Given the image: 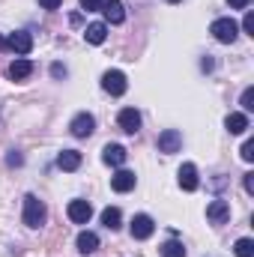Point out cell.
I'll use <instances>...</instances> for the list:
<instances>
[{
  "label": "cell",
  "mask_w": 254,
  "mask_h": 257,
  "mask_svg": "<svg viewBox=\"0 0 254 257\" xmlns=\"http://www.w3.org/2000/svg\"><path fill=\"white\" fill-rule=\"evenodd\" d=\"M51 75H54V78H66V66L63 63H54V66H51Z\"/></svg>",
  "instance_id": "27"
},
{
  "label": "cell",
  "mask_w": 254,
  "mask_h": 257,
  "mask_svg": "<svg viewBox=\"0 0 254 257\" xmlns=\"http://www.w3.org/2000/svg\"><path fill=\"white\" fill-rule=\"evenodd\" d=\"M99 12L105 15L108 24H123V21H126V6H123V0H102V9H99Z\"/></svg>",
  "instance_id": "6"
},
{
  "label": "cell",
  "mask_w": 254,
  "mask_h": 257,
  "mask_svg": "<svg viewBox=\"0 0 254 257\" xmlns=\"http://www.w3.org/2000/svg\"><path fill=\"white\" fill-rule=\"evenodd\" d=\"M126 147H120V144H108L105 150H102V162L105 165H111V168H123L126 165Z\"/></svg>",
  "instance_id": "10"
},
{
  "label": "cell",
  "mask_w": 254,
  "mask_h": 257,
  "mask_svg": "<svg viewBox=\"0 0 254 257\" xmlns=\"http://www.w3.org/2000/svg\"><path fill=\"white\" fill-rule=\"evenodd\" d=\"M135 183H138V177H135L132 171H123V168L111 177V189H114V192H120V194L132 192V189H135Z\"/></svg>",
  "instance_id": "12"
},
{
  "label": "cell",
  "mask_w": 254,
  "mask_h": 257,
  "mask_svg": "<svg viewBox=\"0 0 254 257\" xmlns=\"http://www.w3.org/2000/svg\"><path fill=\"white\" fill-rule=\"evenodd\" d=\"M159 254H162V257H186V248H183V242H177V239H168V242L159 248Z\"/></svg>",
  "instance_id": "21"
},
{
  "label": "cell",
  "mask_w": 254,
  "mask_h": 257,
  "mask_svg": "<svg viewBox=\"0 0 254 257\" xmlns=\"http://www.w3.org/2000/svg\"><path fill=\"white\" fill-rule=\"evenodd\" d=\"M180 147H183V135L177 132V128H165L162 135H159V153H180Z\"/></svg>",
  "instance_id": "7"
},
{
  "label": "cell",
  "mask_w": 254,
  "mask_h": 257,
  "mask_svg": "<svg viewBox=\"0 0 254 257\" xmlns=\"http://www.w3.org/2000/svg\"><path fill=\"white\" fill-rule=\"evenodd\" d=\"M81 9L84 12H99L102 9V0H81Z\"/></svg>",
  "instance_id": "25"
},
{
  "label": "cell",
  "mask_w": 254,
  "mask_h": 257,
  "mask_svg": "<svg viewBox=\"0 0 254 257\" xmlns=\"http://www.w3.org/2000/svg\"><path fill=\"white\" fill-rule=\"evenodd\" d=\"M105 36H108V24H105V21H93V24H87V30H84V39H87L90 45H102Z\"/></svg>",
  "instance_id": "16"
},
{
  "label": "cell",
  "mask_w": 254,
  "mask_h": 257,
  "mask_svg": "<svg viewBox=\"0 0 254 257\" xmlns=\"http://www.w3.org/2000/svg\"><path fill=\"white\" fill-rule=\"evenodd\" d=\"M239 156L245 159V162H254V141L248 138L245 144H242V150H239Z\"/></svg>",
  "instance_id": "24"
},
{
  "label": "cell",
  "mask_w": 254,
  "mask_h": 257,
  "mask_svg": "<svg viewBox=\"0 0 254 257\" xmlns=\"http://www.w3.org/2000/svg\"><path fill=\"white\" fill-rule=\"evenodd\" d=\"M120 221H123V212H120L117 206H105V209H102V224H105L108 230H117Z\"/></svg>",
  "instance_id": "20"
},
{
  "label": "cell",
  "mask_w": 254,
  "mask_h": 257,
  "mask_svg": "<svg viewBox=\"0 0 254 257\" xmlns=\"http://www.w3.org/2000/svg\"><path fill=\"white\" fill-rule=\"evenodd\" d=\"M75 245H78V251H81V254H93V251L99 248V236H96L93 230H81V233H78V239H75Z\"/></svg>",
  "instance_id": "18"
},
{
  "label": "cell",
  "mask_w": 254,
  "mask_h": 257,
  "mask_svg": "<svg viewBox=\"0 0 254 257\" xmlns=\"http://www.w3.org/2000/svg\"><path fill=\"white\" fill-rule=\"evenodd\" d=\"M206 218H209L212 224H224V221L230 218V203H227V200H212V203L206 206Z\"/></svg>",
  "instance_id": "11"
},
{
  "label": "cell",
  "mask_w": 254,
  "mask_h": 257,
  "mask_svg": "<svg viewBox=\"0 0 254 257\" xmlns=\"http://www.w3.org/2000/svg\"><path fill=\"white\" fill-rule=\"evenodd\" d=\"M242 183H245V192L254 194V174H245V180H242Z\"/></svg>",
  "instance_id": "29"
},
{
  "label": "cell",
  "mask_w": 254,
  "mask_h": 257,
  "mask_svg": "<svg viewBox=\"0 0 254 257\" xmlns=\"http://www.w3.org/2000/svg\"><path fill=\"white\" fill-rule=\"evenodd\" d=\"M39 3H42V9H60L63 0H39Z\"/></svg>",
  "instance_id": "28"
},
{
  "label": "cell",
  "mask_w": 254,
  "mask_h": 257,
  "mask_svg": "<svg viewBox=\"0 0 254 257\" xmlns=\"http://www.w3.org/2000/svg\"><path fill=\"white\" fill-rule=\"evenodd\" d=\"M6 75H9L12 81H24V78H30V75H33V63H30L27 57H18V60H12V63H9Z\"/></svg>",
  "instance_id": "15"
},
{
  "label": "cell",
  "mask_w": 254,
  "mask_h": 257,
  "mask_svg": "<svg viewBox=\"0 0 254 257\" xmlns=\"http://www.w3.org/2000/svg\"><path fill=\"white\" fill-rule=\"evenodd\" d=\"M227 3H230V9H245L251 0H227Z\"/></svg>",
  "instance_id": "30"
},
{
  "label": "cell",
  "mask_w": 254,
  "mask_h": 257,
  "mask_svg": "<svg viewBox=\"0 0 254 257\" xmlns=\"http://www.w3.org/2000/svg\"><path fill=\"white\" fill-rule=\"evenodd\" d=\"M224 128H227L230 135H242V132L248 128V114H242V111L227 114V117H224Z\"/></svg>",
  "instance_id": "17"
},
{
  "label": "cell",
  "mask_w": 254,
  "mask_h": 257,
  "mask_svg": "<svg viewBox=\"0 0 254 257\" xmlns=\"http://www.w3.org/2000/svg\"><path fill=\"white\" fill-rule=\"evenodd\" d=\"M242 30H245L248 36H254V12H245V18H242Z\"/></svg>",
  "instance_id": "26"
},
{
  "label": "cell",
  "mask_w": 254,
  "mask_h": 257,
  "mask_svg": "<svg viewBox=\"0 0 254 257\" xmlns=\"http://www.w3.org/2000/svg\"><path fill=\"white\" fill-rule=\"evenodd\" d=\"M21 218H24V224L27 227H42L45 221H48V206L36 197V194H27L24 197V212H21Z\"/></svg>",
  "instance_id": "1"
},
{
  "label": "cell",
  "mask_w": 254,
  "mask_h": 257,
  "mask_svg": "<svg viewBox=\"0 0 254 257\" xmlns=\"http://www.w3.org/2000/svg\"><path fill=\"white\" fill-rule=\"evenodd\" d=\"M3 48H9V39H3V36H0V51H3Z\"/></svg>",
  "instance_id": "31"
},
{
  "label": "cell",
  "mask_w": 254,
  "mask_h": 257,
  "mask_svg": "<svg viewBox=\"0 0 254 257\" xmlns=\"http://www.w3.org/2000/svg\"><path fill=\"white\" fill-rule=\"evenodd\" d=\"M102 87H105V93H111V96H123L129 90V81L120 69H108V72L102 75Z\"/></svg>",
  "instance_id": "3"
},
{
  "label": "cell",
  "mask_w": 254,
  "mask_h": 257,
  "mask_svg": "<svg viewBox=\"0 0 254 257\" xmlns=\"http://www.w3.org/2000/svg\"><path fill=\"white\" fill-rule=\"evenodd\" d=\"M69 132H72L75 138H90V135L96 132V117H93V114H87V111L75 114V117H72V123H69Z\"/></svg>",
  "instance_id": "4"
},
{
  "label": "cell",
  "mask_w": 254,
  "mask_h": 257,
  "mask_svg": "<svg viewBox=\"0 0 254 257\" xmlns=\"http://www.w3.org/2000/svg\"><path fill=\"white\" fill-rule=\"evenodd\" d=\"M117 123H120V128H123L126 135H135V132L141 128V114H138L135 108H123V111L117 114Z\"/></svg>",
  "instance_id": "13"
},
{
  "label": "cell",
  "mask_w": 254,
  "mask_h": 257,
  "mask_svg": "<svg viewBox=\"0 0 254 257\" xmlns=\"http://www.w3.org/2000/svg\"><path fill=\"white\" fill-rule=\"evenodd\" d=\"M66 212H69V218L75 221V224H87L90 218H93V206L87 203V200H69V206H66Z\"/></svg>",
  "instance_id": "5"
},
{
  "label": "cell",
  "mask_w": 254,
  "mask_h": 257,
  "mask_svg": "<svg viewBox=\"0 0 254 257\" xmlns=\"http://www.w3.org/2000/svg\"><path fill=\"white\" fill-rule=\"evenodd\" d=\"M197 186H200V180H197V168L186 162L183 168H180V189L183 192H197Z\"/></svg>",
  "instance_id": "14"
},
{
  "label": "cell",
  "mask_w": 254,
  "mask_h": 257,
  "mask_svg": "<svg viewBox=\"0 0 254 257\" xmlns=\"http://www.w3.org/2000/svg\"><path fill=\"white\" fill-rule=\"evenodd\" d=\"M239 105H242V114H248L254 108V87H245L242 90V99H239Z\"/></svg>",
  "instance_id": "23"
},
{
  "label": "cell",
  "mask_w": 254,
  "mask_h": 257,
  "mask_svg": "<svg viewBox=\"0 0 254 257\" xmlns=\"http://www.w3.org/2000/svg\"><path fill=\"white\" fill-rule=\"evenodd\" d=\"M153 230H156V221H153L147 212H141V215L132 218V236H135V239H150Z\"/></svg>",
  "instance_id": "8"
},
{
  "label": "cell",
  "mask_w": 254,
  "mask_h": 257,
  "mask_svg": "<svg viewBox=\"0 0 254 257\" xmlns=\"http://www.w3.org/2000/svg\"><path fill=\"white\" fill-rule=\"evenodd\" d=\"M168 3H183V0H168Z\"/></svg>",
  "instance_id": "32"
},
{
  "label": "cell",
  "mask_w": 254,
  "mask_h": 257,
  "mask_svg": "<svg viewBox=\"0 0 254 257\" xmlns=\"http://www.w3.org/2000/svg\"><path fill=\"white\" fill-rule=\"evenodd\" d=\"M9 48H12L15 54H21V57H27V54L33 51V36H30L27 30H15V33L9 36Z\"/></svg>",
  "instance_id": "9"
},
{
  "label": "cell",
  "mask_w": 254,
  "mask_h": 257,
  "mask_svg": "<svg viewBox=\"0 0 254 257\" xmlns=\"http://www.w3.org/2000/svg\"><path fill=\"white\" fill-rule=\"evenodd\" d=\"M209 33H212L221 45H230V42H236V36H239V24H236L233 18H215L212 27H209Z\"/></svg>",
  "instance_id": "2"
},
{
  "label": "cell",
  "mask_w": 254,
  "mask_h": 257,
  "mask_svg": "<svg viewBox=\"0 0 254 257\" xmlns=\"http://www.w3.org/2000/svg\"><path fill=\"white\" fill-rule=\"evenodd\" d=\"M57 168H60V171H78V168H81V153H78V150H63V153L57 156Z\"/></svg>",
  "instance_id": "19"
},
{
  "label": "cell",
  "mask_w": 254,
  "mask_h": 257,
  "mask_svg": "<svg viewBox=\"0 0 254 257\" xmlns=\"http://www.w3.org/2000/svg\"><path fill=\"white\" fill-rule=\"evenodd\" d=\"M233 251H236V257H254V239H248V236H242V239H236V245H233Z\"/></svg>",
  "instance_id": "22"
}]
</instances>
